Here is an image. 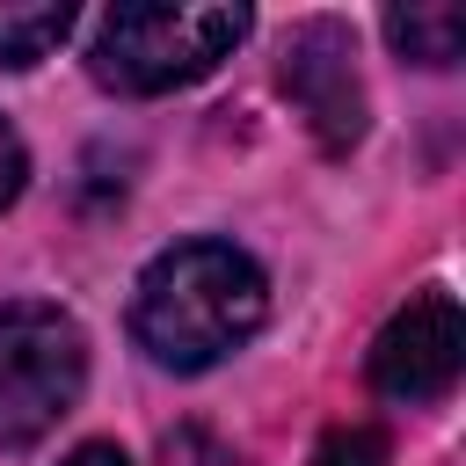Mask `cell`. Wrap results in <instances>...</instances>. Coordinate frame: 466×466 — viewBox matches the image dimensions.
<instances>
[{"mask_svg": "<svg viewBox=\"0 0 466 466\" xmlns=\"http://www.w3.org/2000/svg\"><path fill=\"white\" fill-rule=\"evenodd\" d=\"M269 313V277L233 240H175L138 269L131 335L167 371H204L233 357Z\"/></svg>", "mask_w": 466, "mask_h": 466, "instance_id": "6da1fadb", "label": "cell"}, {"mask_svg": "<svg viewBox=\"0 0 466 466\" xmlns=\"http://www.w3.org/2000/svg\"><path fill=\"white\" fill-rule=\"evenodd\" d=\"M248 22H255L248 7H160V0L109 7L87 66L116 95H167V87L204 80L248 36Z\"/></svg>", "mask_w": 466, "mask_h": 466, "instance_id": "7a4b0ae2", "label": "cell"}, {"mask_svg": "<svg viewBox=\"0 0 466 466\" xmlns=\"http://www.w3.org/2000/svg\"><path fill=\"white\" fill-rule=\"evenodd\" d=\"M87 386V335L66 306H0V444H36Z\"/></svg>", "mask_w": 466, "mask_h": 466, "instance_id": "3957f363", "label": "cell"}, {"mask_svg": "<svg viewBox=\"0 0 466 466\" xmlns=\"http://www.w3.org/2000/svg\"><path fill=\"white\" fill-rule=\"evenodd\" d=\"M459 357H466V320H459V299L451 291H422L408 299L379 342H371V386L400 408H422L437 393H451L459 379Z\"/></svg>", "mask_w": 466, "mask_h": 466, "instance_id": "277c9868", "label": "cell"}, {"mask_svg": "<svg viewBox=\"0 0 466 466\" xmlns=\"http://www.w3.org/2000/svg\"><path fill=\"white\" fill-rule=\"evenodd\" d=\"M350 29L342 22H306L291 29L284 44V95L299 102V116L313 124V138L328 153H350L364 138V87H357V66H350Z\"/></svg>", "mask_w": 466, "mask_h": 466, "instance_id": "5b68a950", "label": "cell"}, {"mask_svg": "<svg viewBox=\"0 0 466 466\" xmlns=\"http://www.w3.org/2000/svg\"><path fill=\"white\" fill-rule=\"evenodd\" d=\"M386 44L400 58H415V66H451L459 44H466V15L451 0H437V7H393L386 15Z\"/></svg>", "mask_w": 466, "mask_h": 466, "instance_id": "8992f818", "label": "cell"}, {"mask_svg": "<svg viewBox=\"0 0 466 466\" xmlns=\"http://www.w3.org/2000/svg\"><path fill=\"white\" fill-rule=\"evenodd\" d=\"M73 29V7H0V66H36Z\"/></svg>", "mask_w": 466, "mask_h": 466, "instance_id": "52a82bcc", "label": "cell"}, {"mask_svg": "<svg viewBox=\"0 0 466 466\" xmlns=\"http://www.w3.org/2000/svg\"><path fill=\"white\" fill-rule=\"evenodd\" d=\"M160 466H248V451H233L218 430H204V422H175L167 437H160Z\"/></svg>", "mask_w": 466, "mask_h": 466, "instance_id": "ba28073f", "label": "cell"}, {"mask_svg": "<svg viewBox=\"0 0 466 466\" xmlns=\"http://www.w3.org/2000/svg\"><path fill=\"white\" fill-rule=\"evenodd\" d=\"M313 466H386V430L371 422H335L313 444Z\"/></svg>", "mask_w": 466, "mask_h": 466, "instance_id": "9c48e42d", "label": "cell"}, {"mask_svg": "<svg viewBox=\"0 0 466 466\" xmlns=\"http://www.w3.org/2000/svg\"><path fill=\"white\" fill-rule=\"evenodd\" d=\"M22 182H29V153H22V138H15V124L0 116V211L22 197Z\"/></svg>", "mask_w": 466, "mask_h": 466, "instance_id": "30bf717a", "label": "cell"}, {"mask_svg": "<svg viewBox=\"0 0 466 466\" xmlns=\"http://www.w3.org/2000/svg\"><path fill=\"white\" fill-rule=\"evenodd\" d=\"M66 466H131L116 444H80V451H66Z\"/></svg>", "mask_w": 466, "mask_h": 466, "instance_id": "8fae6325", "label": "cell"}]
</instances>
